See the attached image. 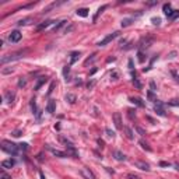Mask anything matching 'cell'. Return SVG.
<instances>
[{
    "instance_id": "cell-19",
    "label": "cell",
    "mask_w": 179,
    "mask_h": 179,
    "mask_svg": "<svg viewBox=\"0 0 179 179\" xmlns=\"http://www.w3.org/2000/svg\"><path fill=\"white\" fill-rule=\"evenodd\" d=\"M123 132H125V134H126V137L129 139V140H133V139H134V136H133V130H132L130 127L125 126V127H123Z\"/></svg>"
},
{
    "instance_id": "cell-53",
    "label": "cell",
    "mask_w": 179,
    "mask_h": 179,
    "mask_svg": "<svg viewBox=\"0 0 179 179\" xmlns=\"http://www.w3.org/2000/svg\"><path fill=\"white\" fill-rule=\"evenodd\" d=\"M129 69H130V70H133V60H129Z\"/></svg>"
},
{
    "instance_id": "cell-20",
    "label": "cell",
    "mask_w": 179,
    "mask_h": 179,
    "mask_svg": "<svg viewBox=\"0 0 179 179\" xmlns=\"http://www.w3.org/2000/svg\"><path fill=\"white\" fill-rule=\"evenodd\" d=\"M46 81H48V78H46V77H39L38 81H36V84H35V90H36V91H38L39 88L42 87V85L45 84Z\"/></svg>"
},
{
    "instance_id": "cell-36",
    "label": "cell",
    "mask_w": 179,
    "mask_h": 179,
    "mask_svg": "<svg viewBox=\"0 0 179 179\" xmlns=\"http://www.w3.org/2000/svg\"><path fill=\"white\" fill-rule=\"evenodd\" d=\"M140 146H141V147H143L144 150H147V151H151V147H148V144H146V143H144V141H143V140H141V141H140Z\"/></svg>"
},
{
    "instance_id": "cell-3",
    "label": "cell",
    "mask_w": 179,
    "mask_h": 179,
    "mask_svg": "<svg viewBox=\"0 0 179 179\" xmlns=\"http://www.w3.org/2000/svg\"><path fill=\"white\" fill-rule=\"evenodd\" d=\"M153 42H154L153 36H144V38L140 39V42H139V48H140V50L147 49V48H150V46L153 45Z\"/></svg>"
},
{
    "instance_id": "cell-5",
    "label": "cell",
    "mask_w": 179,
    "mask_h": 179,
    "mask_svg": "<svg viewBox=\"0 0 179 179\" xmlns=\"http://www.w3.org/2000/svg\"><path fill=\"white\" fill-rule=\"evenodd\" d=\"M164 106H165V105H164L161 101H158V99H157L155 104H154V111H155V113L160 115V116H162V117L166 116L165 111H164Z\"/></svg>"
},
{
    "instance_id": "cell-11",
    "label": "cell",
    "mask_w": 179,
    "mask_h": 179,
    "mask_svg": "<svg viewBox=\"0 0 179 179\" xmlns=\"http://www.w3.org/2000/svg\"><path fill=\"white\" fill-rule=\"evenodd\" d=\"M14 164H16V161L14 160H4V161H2V168H4V169H10V168H13L14 166Z\"/></svg>"
},
{
    "instance_id": "cell-23",
    "label": "cell",
    "mask_w": 179,
    "mask_h": 179,
    "mask_svg": "<svg viewBox=\"0 0 179 179\" xmlns=\"http://www.w3.org/2000/svg\"><path fill=\"white\" fill-rule=\"evenodd\" d=\"M88 11H90L88 9H78L76 13H77V16H80V17H87L88 16Z\"/></svg>"
},
{
    "instance_id": "cell-45",
    "label": "cell",
    "mask_w": 179,
    "mask_h": 179,
    "mask_svg": "<svg viewBox=\"0 0 179 179\" xmlns=\"http://www.w3.org/2000/svg\"><path fill=\"white\" fill-rule=\"evenodd\" d=\"M53 88H55V83H52V84H50V87H49V90H48V95H50V94H52Z\"/></svg>"
},
{
    "instance_id": "cell-2",
    "label": "cell",
    "mask_w": 179,
    "mask_h": 179,
    "mask_svg": "<svg viewBox=\"0 0 179 179\" xmlns=\"http://www.w3.org/2000/svg\"><path fill=\"white\" fill-rule=\"evenodd\" d=\"M18 148L20 147L17 146V144L11 143V141H7V140L2 141V150H3L4 153L10 154V155H17V154H18Z\"/></svg>"
},
{
    "instance_id": "cell-43",
    "label": "cell",
    "mask_w": 179,
    "mask_h": 179,
    "mask_svg": "<svg viewBox=\"0 0 179 179\" xmlns=\"http://www.w3.org/2000/svg\"><path fill=\"white\" fill-rule=\"evenodd\" d=\"M11 134H13V137H20L21 134H23V132H21V130H14Z\"/></svg>"
},
{
    "instance_id": "cell-18",
    "label": "cell",
    "mask_w": 179,
    "mask_h": 179,
    "mask_svg": "<svg viewBox=\"0 0 179 179\" xmlns=\"http://www.w3.org/2000/svg\"><path fill=\"white\" fill-rule=\"evenodd\" d=\"M52 23H53V21H50V20H48V21H43L42 24H39V25L36 27V31H38V32H39V31H42V29L48 28V27L50 25V24H52Z\"/></svg>"
},
{
    "instance_id": "cell-54",
    "label": "cell",
    "mask_w": 179,
    "mask_h": 179,
    "mask_svg": "<svg viewBox=\"0 0 179 179\" xmlns=\"http://www.w3.org/2000/svg\"><path fill=\"white\" fill-rule=\"evenodd\" d=\"M98 144H99V146H101V147H104V140H101V139H98Z\"/></svg>"
},
{
    "instance_id": "cell-50",
    "label": "cell",
    "mask_w": 179,
    "mask_h": 179,
    "mask_svg": "<svg viewBox=\"0 0 179 179\" xmlns=\"http://www.w3.org/2000/svg\"><path fill=\"white\" fill-rule=\"evenodd\" d=\"M95 56H97V55H95V53H94V55H92V57L87 59V60H85V65H88V63H90V62H92V60H94V59H95Z\"/></svg>"
},
{
    "instance_id": "cell-8",
    "label": "cell",
    "mask_w": 179,
    "mask_h": 179,
    "mask_svg": "<svg viewBox=\"0 0 179 179\" xmlns=\"http://www.w3.org/2000/svg\"><path fill=\"white\" fill-rule=\"evenodd\" d=\"M133 165L136 166V168H139V169H141V171H146V172L150 171V165H148L147 162H144V161H133Z\"/></svg>"
},
{
    "instance_id": "cell-28",
    "label": "cell",
    "mask_w": 179,
    "mask_h": 179,
    "mask_svg": "<svg viewBox=\"0 0 179 179\" xmlns=\"http://www.w3.org/2000/svg\"><path fill=\"white\" fill-rule=\"evenodd\" d=\"M69 73H70V66H65L63 67V76L66 80H69Z\"/></svg>"
},
{
    "instance_id": "cell-31",
    "label": "cell",
    "mask_w": 179,
    "mask_h": 179,
    "mask_svg": "<svg viewBox=\"0 0 179 179\" xmlns=\"http://www.w3.org/2000/svg\"><path fill=\"white\" fill-rule=\"evenodd\" d=\"M27 85V80L24 77H20V80H18V87L20 88H23V87H25Z\"/></svg>"
},
{
    "instance_id": "cell-24",
    "label": "cell",
    "mask_w": 179,
    "mask_h": 179,
    "mask_svg": "<svg viewBox=\"0 0 179 179\" xmlns=\"http://www.w3.org/2000/svg\"><path fill=\"white\" fill-rule=\"evenodd\" d=\"M133 21H134L133 18H125V20H122V27H123V28H125V27H129L132 23H133Z\"/></svg>"
},
{
    "instance_id": "cell-7",
    "label": "cell",
    "mask_w": 179,
    "mask_h": 179,
    "mask_svg": "<svg viewBox=\"0 0 179 179\" xmlns=\"http://www.w3.org/2000/svg\"><path fill=\"white\" fill-rule=\"evenodd\" d=\"M23 38V34L20 32V31H13V32L9 35V39H10V42H13V43H17V42H20V39Z\"/></svg>"
},
{
    "instance_id": "cell-60",
    "label": "cell",
    "mask_w": 179,
    "mask_h": 179,
    "mask_svg": "<svg viewBox=\"0 0 179 179\" xmlns=\"http://www.w3.org/2000/svg\"><path fill=\"white\" fill-rule=\"evenodd\" d=\"M176 80H178V83H179V76H178V77H176Z\"/></svg>"
},
{
    "instance_id": "cell-48",
    "label": "cell",
    "mask_w": 179,
    "mask_h": 179,
    "mask_svg": "<svg viewBox=\"0 0 179 179\" xmlns=\"http://www.w3.org/2000/svg\"><path fill=\"white\" fill-rule=\"evenodd\" d=\"M127 178L129 179H140L137 175H133V173H127Z\"/></svg>"
},
{
    "instance_id": "cell-10",
    "label": "cell",
    "mask_w": 179,
    "mask_h": 179,
    "mask_svg": "<svg viewBox=\"0 0 179 179\" xmlns=\"http://www.w3.org/2000/svg\"><path fill=\"white\" fill-rule=\"evenodd\" d=\"M81 175L84 176L85 179H97L94 173L90 171V168H83V169H81Z\"/></svg>"
},
{
    "instance_id": "cell-32",
    "label": "cell",
    "mask_w": 179,
    "mask_h": 179,
    "mask_svg": "<svg viewBox=\"0 0 179 179\" xmlns=\"http://www.w3.org/2000/svg\"><path fill=\"white\" fill-rule=\"evenodd\" d=\"M133 85L137 88V90H141V87H143V85H141V83L139 81L137 78H133Z\"/></svg>"
},
{
    "instance_id": "cell-16",
    "label": "cell",
    "mask_w": 179,
    "mask_h": 179,
    "mask_svg": "<svg viewBox=\"0 0 179 179\" xmlns=\"http://www.w3.org/2000/svg\"><path fill=\"white\" fill-rule=\"evenodd\" d=\"M162 11H164V14H165L166 17H171L172 16V10H171V4L169 3H165L162 6Z\"/></svg>"
},
{
    "instance_id": "cell-52",
    "label": "cell",
    "mask_w": 179,
    "mask_h": 179,
    "mask_svg": "<svg viewBox=\"0 0 179 179\" xmlns=\"http://www.w3.org/2000/svg\"><path fill=\"white\" fill-rule=\"evenodd\" d=\"M160 166H169V164L165 162V161H162V162H160Z\"/></svg>"
},
{
    "instance_id": "cell-57",
    "label": "cell",
    "mask_w": 179,
    "mask_h": 179,
    "mask_svg": "<svg viewBox=\"0 0 179 179\" xmlns=\"http://www.w3.org/2000/svg\"><path fill=\"white\" fill-rule=\"evenodd\" d=\"M95 72H97V69H92L91 72H90V76H92V74H94V73H95Z\"/></svg>"
},
{
    "instance_id": "cell-49",
    "label": "cell",
    "mask_w": 179,
    "mask_h": 179,
    "mask_svg": "<svg viewBox=\"0 0 179 179\" xmlns=\"http://www.w3.org/2000/svg\"><path fill=\"white\" fill-rule=\"evenodd\" d=\"M2 179H11V178H10V176H9V175H7V173L3 171V172H2Z\"/></svg>"
},
{
    "instance_id": "cell-44",
    "label": "cell",
    "mask_w": 179,
    "mask_h": 179,
    "mask_svg": "<svg viewBox=\"0 0 179 179\" xmlns=\"http://www.w3.org/2000/svg\"><path fill=\"white\" fill-rule=\"evenodd\" d=\"M94 85H95V81H94V80H91V81L87 83V88H92Z\"/></svg>"
},
{
    "instance_id": "cell-25",
    "label": "cell",
    "mask_w": 179,
    "mask_h": 179,
    "mask_svg": "<svg viewBox=\"0 0 179 179\" xmlns=\"http://www.w3.org/2000/svg\"><path fill=\"white\" fill-rule=\"evenodd\" d=\"M65 24H67V21H66V20H63V21H60V23H59L57 25H55V27H53V29H52V31H53V32H56V31H59V29H60V28H62L63 25H65Z\"/></svg>"
},
{
    "instance_id": "cell-34",
    "label": "cell",
    "mask_w": 179,
    "mask_h": 179,
    "mask_svg": "<svg viewBox=\"0 0 179 179\" xmlns=\"http://www.w3.org/2000/svg\"><path fill=\"white\" fill-rule=\"evenodd\" d=\"M169 106H179V99H172V101L168 102Z\"/></svg>"
},
{
    "instance_id": "cell-26",
    "label": "cell",
    "mask_w": 179,
    "mask_h": 179,
    "mask_svg": "<svg viewBox=\"0 0 179 179\" xmlns=\"http://www.w3.org/2000/svg\"><path fill=\"white\" fill-rule=\"evenodd\" d=\"M29 23H32V18H24V20H20L18 23V25H28Z\"/></svg>"
},
{
    "instance_id": "cell-55",
    "label": "cell",
    "mask_w": 179,
    "mask_h": 179,
    "mask_svg": "<svg viewBox=\"0 0 179 179\" xmlns=\"http://www.w3.org/2000/svg\"><path fill=\"white\" fill-rule=\"evenodd\" d=\"M147 119H148V121H150V122H151V123H153V125H154V123H155V121H154L153 117H150V116H147Z\"/></svg>"
},
{
    "instance_id": "cell-17",
    "label": "cell",
    "mask_w": 179,
    "mask_h": 179,
    "mask_svg": "<svg viewBox=\"0 0 179 179\" xmlns=\"http://www.w3.org/2000/svg\"><path fill=\"white\" fill-rule=\"evenodd\" d=\"M80 56H81L80 52H72V55H70V65H74L78 59H80Z\"/></svg>"
},
{
    "instance_id": "cell-21",
    "label": "cell",
    "mask_w": 179,
    "mask_h": 179,
    "mask_svg": "<svg viewBox=\"0 0 179 179\" xmlns=\"http://www.w3.org/2000/svg\"><path fill=\"white\" fill-rule=\"evenodd\" d=\"M106 9H108V4H104V6H101V7H99V9H98V11L95 13V16H94V18H92V21L95 23V21H97V18L99 17V14H101L102 11H104V10H106Z\"/></svg>"
},
{
    "instance_id": "cell-47",
    "label": "cell",
    "mask_w": 179,
    "mask_h": 179,
    "mask_svg": "<svg viewBox=\"0 0 179 179\" xmlns=\"http://www.w3.org/2000/svg\"><path fill=\"white\" fill-rule=\"evenodd\" d=\"M150 87H151V91H157V87H155V83L150 81Z\"/></svg>"
},
{
    "instance_id": "cell-15",
    "label": "cell",
    "mask_w": 179,
    "mask_h": 179,
    "mask_svg": "<svg viewBox=\"0 0 179 179\" xmlns=\"http://www.w3.org/2000/svg\"><path fill=\"white\" fill-rule=\"evenodd\" d=\"M129 101L132 102V104H134V105H137V106H140V108H144V102H143V99L141 98H137V97H132Z\"/></svg>"
},
{
    "instance_id": "cell-56",
    "label": "cell",
    "mask_w": 179,
    "mask_h": 179,
    "mask_svg": "<svg viewBox=\"0 0 179 179\" xmlns=\"http://www.w3.org/2000/svg\"><path fill=\"white\" fill-rule=\"evenodd\" d=\"M113 60H115V57H108L106 62H108V63H111V62H113Z\"/></svg>"
},
{
    "instance_id": "cell-37",
    "label": "cell",
    "mask_w": 179,
    "mask_h": 179,
    "mask_svg": "<svg viewBox=\"0 0 179 179\" xmlns=\"http://www.w3.org/2000/svg\"><path fill=\"white\" fill-rule=\"evenodd\" d=\"M179 17V10H175V11H172V16L169 17L171 20H175V18H178Z\"/></svg>"
},
{
    "instance_id": "cell-13",
    "label": "cell",
    "mask_w": 179,
    "mask_h": 179,
    "mask_svg": "<svg viewBox=\"0 0 179 179\" xmlns=\"http://www.w3.org/2000/svg\"><path fill=\"white\" fill-rule=\"evenodd\" d=\"M112 155H113V158L116 161H126V155H125L123 153H122V151H113V153H112Z\"/></svg>"
},
{
    "instance_id": "cell-9",
    "label": "cell",
    "mask_w": 179,
    "mask_h": 179,
    "mask_svg": "<svg viewBox=\"0 0 179 179\" xmlns=\"http://www.w3.org/2000/svg\"><path fill=\"white\" fill-rule=\"evenodd\" d=\"M46 148H49V150L52 151L53 155L59 157V158H66V157H69V155H67V153H63V151H59V150H56V148H52L50 146H46Z\"/></svg>"
},
{
    "instance_id": "cell-59",
    "label": "cell",
    "mask_w": 179,
    "mask_h": 179,
    "mask_svg": "<svg viewBox=\"0 0 179 179\" xmlns=\"http://www.w3.org/2000/svg\"><path fill=\"white\" fill-rule=\"evenodd\" d=\"M175 168H176V169L179 171V164H176V165H175Z\"/></svg>"
},
{
    "instance_id": "cell-12",
    "label": "cell",
    "mask_w": 179,
    "mask_h": 179,
    "mask_svg": "<svg viewBox=\"0 0 179 179\" xmlns=\"http://www.w3.org/2000/svg\"><path fill=\"white\" fill-rule=\"evenodd\" d=\"M56 109V101L55 99H49L48 105H46V112H49V113H53Z\"/></svg>"
},
{
    "instance_id": "cell-46",
    "label": "cell",
    "mask_w": 179,
    "mask_h": 179,
    "mask_svg": "<svg viewBox=\"0 0 179 179\" xmlns=\"http://www.w3.org/2000/svg\"><path fill=\"white\" fill-rule=\"evenodd\" d=\"M127 112H129V116H130L132 119H133V116H136V111H133V109H129Z\"/></svg>"
},
{
    "instance_id": "cell-1",
    "label": "cell",
    "mask_w": 179,
    "mask_h": 179,
    "mask_svg": "<svg viewBox=\"0 0 179 179\" xmlns=\"http://www.w3.org/2000/svg\"><path fill=\"white\" fill-rule=\"evenodd\" d=\"M27 52H28V49H24V50H18V52H14V53H11V55L3 56V57L0 59V65L3 66L9 62H14V60H17V59H20V57H24V55H25Z\"/></svg>"
},
{
    "instance_id": "cell-38",
    "label": "cell",
    "mask_w": 179,
    "mask_h": 179,
    "mask_svg": "<svg viewBox=\"0 0 179 179\" xmlns=\"http://www.w3.org/2000/svg\"><path fill=\"white\" fill-rule=\"evenodd\" d=\"M105 133H106L109 137H115V133L111 130V129H109V127H106V129H105Z\"/></svg>"
},
{
    "instance_id": "cell-14",
    "label": "cell",
    "mask_w": 179,
    "mask_h": 179,
    "mask_svg": "<svg viewBox=\"0 0 179 179\" xmlns=\"http://www.w3.org/2000/svg\"><path fill=\"white\" fill-rule=\"evenodd\" d=\"M66 148H67V155H72V157H74V158H78V153H77V150L74 148V146H73V144L67 146Z\"/></svg>"
},
{
    "instance_id": "cell-6",
    "label": "cell",
    "mask_w": 179,
    "mask_h": 179,
    "mask_svg": "<svg viewBox=\"0 0 179 179\" xmlns=\"http://www.w3.org/2000/svg\"><path fill=\"white\" fill-rule=\"evenodd\" d=\"M112 119H113L115 127H116L117 130H122L123 126H122V116H121V113H119V112H115V113L112 115Z\"/></svg>"
},
{
    "instance_id": "cell-35",
    "label": "cell",
    "mask_w": 179,
    "mask_h": 179,
    "mask_svg": "<svg viewBox=\"0 0 179 179\" xmlns=\"http://www.w3.org/2000/svg\"><path fill=\"white\" fill-rule=\"evenodd\" d=\"M147 97H148V99H150V101H157V99H155V97H154V94H153V91H151V90H150L148 92H147Z\"/></svg>"
},
{
    "instance_id": "cell-40",
    "label": "cell",
    "mask_w": 179,
    "mask_h": 179,
    "mask_svg": "<svg viewBox=\"0 0 179 179\" xmlns=\"http://www.w3.org/2000/svg\"><path fill=\"white\" fill-rule=\"evenodd\" d=\"M111 78H112V80H117V78H119V73H117V72H112L111 73Z\"/></svg>"
},
{
    "instance_id": "cell-58",
    "label": "cell",
    "mask_w": 179,
    "mask_h": 179,
    "mask_svg": "<svg viewBox=\"0 0 179 179\" xmlns=\"http://www.w3.org/2000/svg\"><path fill=\"white\" fill-rule=\"evenodd\" d=\"M39 175H41V179H45V176H43V173H42V172L39 173Z\"/></svg>"
},
{
    "instance_id": "cell-39",
    "label": "cell",
    "mask_w": 179,
    "mask_h": 179,
    "mask_svg": "<svg viewBox=\"0 0 179 179\" xmlns=\"http://www.w3.org/2000/svg\"><path fill=\"white\" fill-rule=\"evenodd\" d=\"M18 147H20V148H21L23 151H27V150H28V144H27V143H21V144H18Z\"/></svg>"
},
{
    "instance_id": "cell-42",
    "label": "cell",
    "mask_w": 179,
    "mask_h": 179,
    "mask_svg": "<svg viewBox=\"0 0 179 179\" xmlns=\"http://www.w3.org/2000/svg\"><path fill=\"white\" fill-rule=\"evenodd\" d=\"M136 132L139 134H140V136H144V134H146V132L143 130V129H141V127H139V126H136Z\"/></svg>"
},
{
    "instance_id": "cell-4",
    "label": "cell",
    "mask_w": 179,
    "mask_h": 179,
    "mask_svg": "<svg viewBox=\"0 0 179 179\" xmlns=\"http://www.w3.org/2000/svg\"><path fill=\"white\" fill-rule=\"evenodd\" d=\"M119 31H115L113 34H109V35L108 36H105L104 39H102V41H99V42H98V46H105V45H108V43L109 42H112V41H113L115 38H117V36H119Z\"/></svg>"
},
{
    "instance_id": "cell-22",
    "label": "cell",
    "mask_w": 179,
    "mask_h": 179,
    "mask_svg": "<svg viewBox=\"0 0 179 179\" xmlns=\"http://www.w3.org/2000/svg\"><path fill=\"white\" fill-rule=\"evenodd\" d=\"M66 101H67L69 104H74V102L77 101V97H76L74 94H67L66 95Z\"/></svg>"
},
{
    "instance_id": "cell-51",
    "label": "cell",
    "mask_w": 179,
    "mask_h": 179,
    "mask_svg": "<svg viewBox=\"0 0 179 179\" xmlns=\"http://www.w3.org/2000/svg\"><path fill=\"white\" fill-rule=\"evenodd\" d=\"M175 56H176V52L173 50V52H171V53H169V56H168V57H169V59H173Z\"/></svg>"
},
{
    "instance_id": "cell-41",
    "label": "cell",
    "mask_w": 179,
    "mask_h": 179,
    "mask_svg": "<svg viewBox=\"0 0 179 179\" xmlns=\"http://www.w3.org/2000/svg\"><path fill=\"white\" fill-rule=\"evenodd\" d=\"M151 21H153V24H155V25H160L161 24V18H158V17H154V18H151Z\"/></svg>"
},
{
    "instance_id": "cell-29",
    "label": "cell",
    "mask_w": 179,
    "mask_h": 179,
    "mask_svg": "<svg viewBox=\"0 0 179 179\" xmlns=\"http://www.w3.org/2000/svg\"><path fill=\"white\" fill-rule=\"evenodd\" d=\"M6 99H7L9 104H11L13 99H14V92H7V94H6Z\"/></svg>"
},
{
    "instance_id": "cell-30",
    "label": "cell",
    "mask_w": 179,
    "mask_h": 179,
    "mask_svg": "<svg viewBox=\"0 0 179 179\" xmlns=\"http://www.w3.org/2000/svg\"><path fill=\"white\" fill-rule=\"evenodd\" d=\"M137 56H139V62L140 63H144V60H146V57H144V53H143V50H139V53H137Z\"/></svg>"
},
{
    "instance_id": "cell-33",
    "label": "cell",
    "mask_w": 179,
    "mask_h": 179,
    "mask_svg": "<svg viewBox=\"0 0 179 179\" xmlns=\"http://www.w3.org/2000/svg\"><path fill=\"white\" fill-rule=\"evenodd\" d=\"M14 69L13 67H9V69H2V74H10V73H13Z\"/></svg>"
},
{
    "instance_id": "cell-27",
    "label": "cell",
    "mask_w": 179,
    "mask_h": 179,
    "mask_svg": "<svg viewBox=\"0 0 179 179\" xmlns=\"http://www.w3.org/2000/svg\"><path fill=\"white\" fill-rule=\"evenodd\" d=\"M31 108H32V113H35L36 116H39V113H38V109H36L35 99H31Z\"/></svg>"
}]
</instances>
